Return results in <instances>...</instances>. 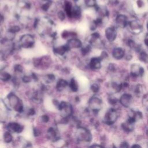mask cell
Listing matches in <instances>:
<instances>
[{
  "label": "cell",
  "mask_w": 148,
  "mask_h": 148,
  "mask_svg": "<svg viewBox=\"0 0 148 148\" xmlns=\"http://www.w3.org/2000/svg\"><path fill=\"white\" fill-rule=\"evenodd\" d=\"M72 138L77 143H90L92 140V136L88 129L82 125H79L74 128L72 133Z\"/></svg>",
  "instance_id": "obj_1"
},
{
  "label": "cell",
  "mask_w": 148,
  "mask_h": 148,
  "mask_svg": "<svg viewBox=\"0 0 148 148\" xmlns=\"http://www.w3.org/2000/svg\"><path fill=\"white\" fill-rule=\"evenodd\" d=\"M17 43L21 49L31 50L35 47L36 40L35 36L29 33L22 34L17 39Z\"/></svg>",
  "instance_id": "obj_2"
},
{
  "label": "cell",
  "mask_w": 148,
  "mask_h": 148,
  "mask_svg": "<svg viewBox=\"0 0 148 148\" xmlns=\"http://www.w3.org/2000/svg\"><path fill=\"white\" fill-rule=\"evenodd\" d=\"M102 99L98 95L94 94L90 98L88 101V106L91 111L94 114L98 113L102 109Z\"/></svg>",
  "instance_id": "obj_3"
},
{
  "label": "cell",
  "mask_w": 148,
  "mask_h": 148,
  "mask_svg": "<svg viewBox=\"0 0 148 148\" xmlns=\"http://www.w3.org/2000/svg\"><path fill=\"white\" fill-rule=\"evenodd\" d=\"M118 118V113L115 109H109L105 114L103 121L107 125L113 124Z\"/></svg>",
  "instance_id": "obj_4"
},
{
  "label": "cell",
  "mask_w": 148,
  "mask_h": 148,
  "mask_svg": "<svg viewBox=\"0 0 148 148\" xmlns=\"http://www.w3.org/2000/svg\"><path fill=\"white\" fill-rule=\"evenodd\" d=\"M127 26L131 33L135 35H138L141 33L143 31V25L140 21L138 19H133L128 21Z\"/></svg>",
  "instance_id": "obj_5"
},
{
  "label": "cell",
  "mask_w": 148,
  "mask_h": 148,
  "mask_svg": "<svg viewBox=\"0 0 148 148\" xmlns=\"http://www.w3.org/2000/svg\"><path fill=\"white\" fill-rule=\"evenodd\" d=\"M65 44L70 51L80 49L83 46V43L78 37H75L67 40L65 42Z\"/></svg>",
  "instance_id": "obj_6"
},
{
  "label": "cell",
  "mask_w": 148,
  "mask_h": 148,
  "mask_svg": "<svg viewBox=\"0 0 148 148\" xmlns=\"http://www.w3.org/2000/svg\"><path fill=\"white\" fill-rule=\"evenodd\" d=\"M133 9L138 12H144L148 9V0H133Z\"/></svg>",
  "instance_id": "obj_7"
},
{
  "label": "cell",
  "mask_w": 148,
  "mask_h": 148,
  "mask_svg": "<svg viewBox=\"0 0 148 148\" xmlns=\"http://www.w3.org/2000/svg\"><path fill=\"white\" fill-rule=\"evenodd\" d=\"M144 72V68L138 64H132L130 66V74L134 77H141L143 75Z\"/></svg>",
  "instance_id": "obj_8"
},
{
  "label": "cell",
  "mask_w": 148,
  "mask_h": 148,
  "mask_svg": "<svg viewBox=\"0 0 148 148\" xmlns=\"http://www.w3.org/2000/svg\"><path fill=\"white\" fill-rule=\"evenodd\" d=\"M128 17L123 14H118L115 18V23L117 27L124 28L128 25Z\"/></svg>",
  "instance_id": "obj_9"
},
{
  "label": "cell",
  "mask_w": 148,
  "mask_h": 148,
  "mask_svg": "<svg viewBox=\"0 0 148 148\" xmlns=\"http://www.w3.org/2000/svg\"><path fill=\"white\" fill-rule=\"evenodd\" d=\"M102 60L99 58V57H94L91 58L88 64V67L90 69L95 71L101 69L102 66Z\"/></svg>",
  "instance_id": "obj_10"
},
{
  "label": "cell",
  "mask_w": 148,
  "mask_h": 148,
  "mask_svg": "<svg viewBox=\"0 0 148 148\" xmlns=\"http://www.w3.org/2000/svg\"><path fill=\"white\" fill-rule=\"evenodd\" d=\"M105 34L106 39L110 42H113L117 36V31L114 27H108L105 29Z\"/></svg>",
  "instance_id": "obj_11"
},
{
  "label": "cell",
  "mask_w": 148,
  "mask_h": 148,
  "mask_svg": "<svg viewBox=\"0 0 148 148\" xmlns=\"http://www.w3.org/2000/svg\"><path fill=\"white\" fill-rule=\"evenodd\" d=\"M132 97L130 94L124 93L121 95L119 99V102L123 106L128 108L132 102Z\"/></svg>",
  "instance_id": "obj_12"
},
{
  "label": "cell",
  "mask_w": 148,
  "mask_h": 148,
  "mask_svg": "<svg viewBox=\"0 0 148 148\" xmlns=\"http://www.w3.org/2000/svg\"><path fill=\"white\" fill-rule=\"evenodd\" d=\"M125 55V51L121 47H115L112 51V56L116 60L122 59Z\"/></svg>",
  "instance_id": "obj_13"
},
{
  "label": "cell",
  "mask_w": 148,
  "mask_h": 148,
  "mask_svg": "<svg viewBox=\"0 0 148 148\" xmlns=\"http://www.w3.org/2000/svg\"><path fill=\"white\" fill-rule=\"evenodd\" d=\"M121 128L127 132H131L134 128V123L127 120L126 121L121 124Z\"/></svg>",
  "instance_id": "obj_14"
},
{
  "label": "cell",
  "mask_w": 148,
  "mask_h": 148,
  "mask_svg": "<svg viewBox=\"0 0 148 148\" xmlns=\"http://www.w3.org/2000/svg\"><path fill=\"white\" fill-rule=\"evenodd\" d=\"M110 87L114 90V92H119L123 88V84L121 83L116 80L112 81L110 83Z\"/></svg>",
  "instance_id": "obj_15"
},
{
  "label": "cell",
  "mask_w": 148,
  "mask_h": 148,
  "mask_svg": "<svg viewBox=\"0 0 148 148\" xmlns=\"http://www.w3.org/2000/svg\"><path fill=\"white\" fill-rule=\"evenodd\" d=\"M127 44L131 49L135 50L136 52H139L141 50L140 45L136 43L135 41H134L132 39H129L127 42Z\"/></svg>",
  "instance_id": "obj_16"
},
{
  "label": "cell",
  "mask_w": 148,
  "mask_h": 148,
  "mask_svg": "<svg viewBox=\"0 0 148 148\" xmlns=\"http://www.w3.org/2000/svg\"><path fill=\"white\" fill-rule=\"evenodd\" d=\"M139 59L140 61L145 62V63H147L148 62V54L145 52V51H140L139 52Z\"/></svg>",
  "instance_id": "obj_17"
},
{
  "label": "cell",
  "mask_w": 148,
  "mask_h": 148,
  "mask_svg": "<svg viewBox=\"0 0 148 148\" xmlns=\"http://www.w3.org/2000/svg\"><path fill=\"white\" fill-rule=\"evenodd\" d=\"M143 90V86L141 84H137L136 86H135L134 91L135 94L137 97H139L142 94Z\"/></svg>",
  "instance_id": "obj_18"
},
{
  "label": "cell",
  "mask_w": 148,
  "mask_h": 148,
  "mask_svg": "<svg viewBox=\"0 0 148 148\" xmlns=\"http://www.w3.org/2000/svg\"><path fill=\"white\" fill-rule=\"evenodd\" d=\"M84 4L88 8H95L97 5V0H83Z\"/></svg>",
  "instance_id": "obj_19"
},
{
  "label": "cell",
  "mask_w": 148,
  "mask_h": 148,
  "mask_svg": "<svg viewBox=\"0 0 148 148\" xmlns=\"http://www.w3.org/2000/svg\"><path fill=\"white\" fill-rule=\"evenodd\" d=\"M99 89H100L99 85L97 83H94L90 86V90L94 94L97 93L99 91Z\"/></svg>",
  "instance_id": "obj_20"
},
{
  "label": "cell",
  "mask_w": 148,
  "mask_h": 148,
  "mask_svg": "<svg viewBox=\"0 0 148 148\" xmlns=\"http://www.w3.org/2000/svg\"><path fill=\"white\" fill-rule=\"evenodd\" d=\"M108 101L111 105H115L118 102V99L113 94H110L108 97Z\"/></svg>",
  "instance_id": "obj_21"
},
{
  "label": "cell",
  "mask_w": 148,
  "mask_h": 148,
  "mask_svg": "<svg viewBox=\"0 0 148 148\" xmlns=\"http://www.w3.org/2000/svg\"><path fill=\"white\" fill-rule=\"evenodd\" d=\"M142 104L144 106V107L147 109V110H148V94H145L143 97Z\"/></svg>",
  "instance_id": "obj_22"
},
{
  "label": "cell",
  "mask_w": 148,
  "mask_h": 148,
  "mask_svg": "<svg viewBox=\"0 0 148 148\" xmlns=\"http://www.w3.org/2000/svg\"><path fill=\"white\" fill-rule=\"evenodd\" d=\"M57 16H58V18H59L61 21L64 20V19H65V15L64 13L62 11H60V12L58 13Z\"/></svg>",
  "instance_id": "obj_23"
},
{
  "label": "cell",
  "mask_w": 148,
  "mask_h": 148,
  "mask_svg": "<svg viewBox=\"0 0 148 148\" xmlns=\"http://www.w3.org/2000/svg\"><path fill=\"white\" fill-rule=\"evenodd\" d=\"M108 69L111 72H114L116 70V66L114 64L110 63L108 65Z\"/></svg>",
  "instance_id": "obj_24"
},
{
  "label": "cell",
  "mask_w": 148,
  "mask_h": 148,
  "mask_svg": "<svg viewBox=\"0 0 148 148\" xmlns=\"http://www.w3.org/2000/svg\"><path fill=\"white\" fill-rule=\"evenodd\" d=\"M125 60H127V61H129V60H131L132 58V54H130V53H127V54H125V55H124V57Z\"/></svg>",
  "instance_id": "obj_25"
},
{
  "label": "cell",
  "mask_w": 148,
  "mask_h": 148,
  "mask_svg": "<svg viewBox=\"0 0 148 148\" xmlns=\"http://www.w3.org/2000/svg\"><path fill=\"white\" fill-rule=\"evenodd\" d=\"M128 143L126 142H122L120 145V147H123V148H125V147H128Z\"/></svg>",
  "instance_id": "obj_26"
},
{
  "label": "cell",
  "mask_w": 148,
  "mask_h": 148,
  "mask_svg": "<svg viewBox=\"0 0 148 148\" xmlns=\"http://www.w3.org/2000/svg\"><path fill=\"white\" fill-rule=\"evenodd\" d=\"M144 43L145 45L148 47V37H146L144 39Z\"/></svg>",
  "instance_id": "obj_27"
},
{
  "label": "cell",
  "mask_w": 148,
  "mask_h": 148,
  "mask_svg": "<svg viewBox=\"0 0 148 148\" xmlns=\"http://www.w3.org/2000/svg\"><path fill=\"white\" fill-rule=\"evenodd\" d=\"M131 147H141V146H140V145H138V144H134V145H133Z\"/></svg>",
  "instance_id": "obj_28"
},
{
  "label": "cell",
  "mask_w": 148,
  "mask_h": 148,
  "mask_svg": "<svg viewBox=\"0 0 148 148\" xmlns=\"http://www.w3.org/2000/svg\"><path fill=\"white\" fill-rule=\"evenodd\" d=\"M146 135H147V136H148V128L146 130Z\"/></svg>",
  "instance_id": "obj_29"
},
{
  "label": "cell",
  "mask_w": 148,
  "mask_h": 148,
  "mask_svg": "<svg viewBox=\"0 0 148 148\" xmlns=\"http://www.w3.org/2000/svg\"><path fill=\"white\" fill-rule=\"evenodd\" d=\"M147 123H148V121H147Z\"/></svg>",
  "instance_id": "obj_30"
}]
</instances>
